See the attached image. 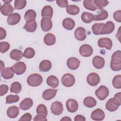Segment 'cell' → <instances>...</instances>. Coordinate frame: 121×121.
I'll list each match as a JSON object with an SVG mask.
<instances>
[{"label": "cell", "mask_w": 121, "mask_h": 121, "mask_svg": "<svg viewBox=\"0 0 121 121\" xmlns=\"http://www.w3.org/2000/svg\"><path fill=\"white\" fill-rule=\"evenodd\" d=\"M1 13L5 16H9L14 11V8L9 3H4L0 7Z\"/></svg>", "instance_id": "20"}, {"label": "cell", "mask_w": 121, "mask_h": 121, "mask_svg": "<svg viewBox=\"0 0 121 121\" xmlns=\"http://www.w3.org/2000/svg\"><path fill=\"white\" fill-rule=\"evenodd\" d=\"M62 26L67 30H71L74 28L75 23L74 20L71 18L67 17L63 19L62 21Z\"/></svg>", "instance_id": "25"}, {"label": "cell", "mask_w": 121, "mask_h": 121, "mask_svg": "<svg viewBox=\"0 0 121 121\" xmlns=\"http://www.w3.org/2000/svg\"><path fill=\"white\" fill-rule=\"evenodd\" d=\"M108 16V12L104 9H101L99 13L98 14L94 16V20L95 21H100L104 20L107 18Z\"/></svg>", "instance_id": "35"}, {"label": "cell", "mask_w": 121, "mask_h": 121, "mask_svg": "<svg viewBox=\"0 0 121 121\" xmlns=\"http://www.w3.org/2000/svg\"><path fill=\"white\" fill-rule=\"evenodd\" d=\"M80 63V61L78 58L70 57L67 60V65L70 69L75 70L79 67Z\"/></svg>", "instance_id": "13"}, {"label": "cell", "mask_w": 121, "mask_h": 121, "mask_svg": "<svg viewBox=\"0 0 121 121\" xmlns=\"http://www.w3.org/2000/svg\"><path fill=\"white\" fill-rule=\"evenodd\" d=\"M9 55L11 59L18 61L22 59L23 56V53L21 51L15 49L11 51Z\"/></svg>", "instance_id": "28"}, {"label": "cell", "mask_w": 121, "mask_h": 121, "mask_svg": "<svg viewBox=\"0 0 121 121\" xmlns=\"http://www.w3.org/2000/svg\"><path fill=\"white\" fill-rule=\"evenodd\" d=\"M33 120L35 121H47V119L46 118V117L41 115V114H37L36 115L33 119Z\"/></svg>", "instance_id": "50"}, {"label": "cell", "mask_w": 121, "mask_h": 121, "mask_svg": "<svg viewBox=\"0 0 121 121\" xmlns=\"http://www.w3.org/2000/svg\"><path fill=\"white\" fill-rule=\"evenodd\" d=\"M114 97L117 98L119 101H121V92H119V93H118L114 95Z\"/></svg>", "instance_id": "53"}, {"label": "cell", "mask_w": 121, "mask_h": 121, "mask_svg": "<svg viewBox=\"0 0 121 121\" xmlns=\"http://www.w3.org/2000/svg\"><path fill=\"white\" fill-rule=\"evenodd\" d=\"M20 15L17 13H14L10 15L7 18V23L9 25H15L20 21Z\"/></svg>", "instance_id": "19"}, {"label": "cell", "mask_w": 121, "mask_h": 121, "mask_svg": "<svg viewBox=\"0 0 121 121\" xmlns=\"http://www.w3.org/2000/svg\"><path fill=\"white\" fill-rule=\"evenodd\" d=\"M52 26V23L51 18L43 17L41 21V27L43 31L48 32L50 30Z\"/></svg>", "instance_id": "12"}, {"label": "cell", "mask_w": 121, "mask_h": 121, "mask_svg": "<svg viewBox=\"0 0 121 121\" xmlns=\"http://www.w3.org/2000/svg\"><path fill=\"white\" fill-rule=\"evenodd\" d=\"M4 69V63L2 60H0V71L2 72Z\"/></svg>", "instance_id": "54"}, {"label": "cell", "mask_w": 121, "mask_h": 121, "mask_svg": "<svg viewBox=\"0 0 121 121\" xmlns=\"http://www.w3.org/2000/svg\"><path fill=\"white\" fill-rule=\"evenodd\" d=\"M14 73L17 75H21L23 74L26 69V64L22 61H18L12 67Z\"/></svg>", "instance_id": "9"}, {"label": "cell", "mask_w": 121, "mask_h": 121, "mask_svg": "<svg viewBox=\"0 0 121 121\" xmlns=\"http://www.w3.org/2000/svg\"><path fill=\"white\" fill-rule=\"evenodd\" d=\"M36 13L35 11L33 9H29L25 13V19L26 22H32L35 20Z\"/></svg>", "instance_id": "30"}, {"label": "cell", "mask_w": 121, "mask_h": 121, "mask_svg": "<svg viewBox=\"0 0 121 121\" xmlns=\"http://www.w3.org/2000/svg\"><path fill=\"white\" fill-rule=\"evenodd\" d=\"M43 41L47 45L51 46L54 44L56 42V37L52 33L47 34L44 37Z\"/></svg>", "instance_id": "29"}, {"label": "cell", "mask_w": 121, "mask_h": 121, "mask_svg": "<svg viewBox=\"0 0 121 121\" xmlns=\"http://www.w3.org/2000/svg\"><path fill=\"white\" fill-rule=\"evenodd\" d=\"M109 91L108 88L104 85H102L95 90V94L96 97L100 100H104L109 95Z\"/></svg>", "instance_id": "5"}, {"label": "cell", "mask_w": 121, "mask_h": 121, "mask_svg": "<svg viewBox=\"0 0 121 121\" xmlns=\"http://www.w3.org/2000/svg\"><path fill=\"white\" fill-rule=\"evenodd\" d=\"M33 104V100L30 98H26L21 101L19 104V107L22 110H28L32 107Z\"/></svg>", "instance_id": "21"}, {"label": "cell", "mask_w": 121, "mask_h": 121, "mask_svg": "<svg viewBox=\"0 0 121 121\" xmlns=\"http://www.w3.org/2000/svg\"><path fill=\"white\" fill-rule=\"evenodd\" d=\"M104 24V23H95L92 26V30L93 34L95 35H101V30Z\"/></svg>", "instance_id": "38"}, {"label": "cell", "mask_w": 121, "mask_h": 121, "mask_svg": "<svg viewBox=\"0 0 121 121\" xmlns=\"http://www.w3.org/2000/svg\"><path fill=\"white\" fill-rule=\"evenodd\" d=\"M53 15V9L52 7L49 5L43 7L41 11V16L43 17L51 18Z\"/></svg>", "instance_id": "23"}, {"label": "cell", "mask_w": 121, "mask_h": 121, "mask_svg": "<svg viewBox=\"0 0 121 121\" xmlns=\"http://www.w3.org/2000/svg\"><path fill=\"white\" fill-rule=\"evenodd\" d=\"M10 48V45L7 42H1L0 43V51L1 53H5Z\"/></svg>", "instance_id": "45"}, {"label": "cell", "mask_w": 121, "mask_h": 121, "mask_svg": "<svg viewBox=\"0 0 121 121\" xmlns=\"http://www.w3.org/2000/svg\"><path fill=\"white\" fill-rule=\"evenodd\" d=\"M23 28L27 32H34L36 30L37 28L36 22L35 20L32 22H26Z\"/></svg>", "instance_id": "33"}, {"label": "cell", "mask_w": 121, "mask_h": 121, "mask_svg": "<svg viewBox=\"0 0 121 121\" xmlns=\"http://www.w3.org/2000/svg\"><path fill=\"white\" fill-rule=\"evenodd\" d=\"M36 113L37 114H41L46 117L48 113L46 106L44 104H40L36 108Z\"/></svg>", "instance_id": "39"}, {"label": "cell", "mask_w": 121, "mask_h": 121, "mask_svg": "<svg viewBox=\"0 0 121 121\" xmlns=\"http://www.w3.org/2000/svg\"><path fill=\"white\" fill-rule=\"evenodd\" d=\"M121 104V102L117 98H111L105 104L106 109L110 112H113L117 110Z\"/></svg>", "instance_id": "3"}, {"label": "cell", "mask_w": 121, "mask_h": 121, "mask_svg": "<svg viewBox=\"0 0 121 121\" xmlns=\"http://www.w3.org/2000/svg\"><path fill=\"white\" fill-rule=\"evenodd\" d=\"M31 120H32V115L30 113L27 112V113H26L25 114L22 116L20 119L19 120V121H30Z\"/></svg>", "instance_id": "49"}, {"label": "cell", "mask_w": 121, "mask_h": 121, "mask_svg": "<svg viewBox=\"0 0 121 121\" xmlns=\"http://www.w3.org/2000/svg\"><path fill=\"white\" fill-rule=\"evenodd\" d=\"M21 85L20 83L16 81L14 82L10 85V92L14 93L16 94H18L20 92L21 90Z\"/></svg>", "instance_id": "37"}, {"label": "cell", "mask_w": 121, "mask_h": 121, "mask_svg": "<svg viewBox=\"0 0 121 121\" xmlns=\"http://www.w3.org/2000/svg\"><path fill=\"white\" fill-rule=\"evenodd\" d=\"M12 1V0H3V1L4 2H5V3H9V2H11V1Z\"/></svg>", "instance_id": "56"}, {"label": "cell", "mask_w": 121, "mask_h": 121, "mask_svg": "<svg viewBox=\"0 0 121 121\" xmlns=\"http://www.w3.org/2000/svg\"><path fill=\"white\" fill-rule=\"evenodd\" d=\"M35 55V51L34 49L31 47L26 48L23 53V56L26 58L31 59L34 57Z\"/></svg>", "instance_id": "40"}, {"label": "cell", "mask_w": 121, "mask_h": 121, "mask_svg": "<svg viewBox=\"0 0 121 121\" xmlns=\"http://www.w3.org/2000/svg\"><path fill=\"white\" fill-rule=\"evenodd\" d=\"M57 92V89H47L43 92L42 97L45 100H50L55 97Z\"/></svg>", "instance_id": "18"}, {"label": "cell", "mask_w": 121, "mask_h": 121, "mask_svg": "<svg viewBox=\"0 0 121 121\" xmlns=\"http://www.w3.org/2000/svg\"><path fill=\"white\" fill-rule=\"evenodd\" d=\"M52 68V63L48 60H42L39 66L40 71L42 72H47L50 70Z\"/></svg>", "instance_id": "26"}, {"label": "cell", "mask_w": 121, "mask_h": 121, "mask_svg": "<svg viewBox=\"0 0 121 121\" xmlns=\"http://www.w3.org/2000/svg\"><path fill=\"white\" fill-rule=\"evenodd\" d=\"M113 18L114 20L118 22H121V10L116 11L113 14Z\"/></svg>", "instance_id": "48"}, {"label": "cell", "mask_w": 121, "mask_h": 121, "mask_svg": "<svg viewBox=\"0 0 121 121\" xmlns=\"http://www.w3.org/2000/svg\"><path fill=\"white\" fill-rule=\"evenodd\" d=\"M19 112V108L16 106L9 107L7 111V114L10 118H16Z\"/></svg>", "instance_id": "24"}, {"label": "cell", "mask_w": 121, "mask_h": 121, "mask_svg": "<svg viewBox=\"0 0 121 121\" xmlns=\"http://www.w3.org/2000/svg\"><path fill=\"white\" fill-rule=\"evenodd\" d=\"M67 13L71 15H76L78 14L80 11L79 8L75 5H70L66 8Z\"/></svg>", "instance_id": "34"}, {"label": "cell", "mask_w": 121, "mask_h": 121, "mask_svg": "<svg viewBox=\"0 0 121 121\" xmlns=\"http://www.w3.org/2000/svg\"><path fill=\"white\" fill-rule=\"evenodd\" d=\"M61 82L63 86L69 87L74 85L75 82V78L72 74L67 73L62 76Z\"/></svg>", "instance_id": "4"}, {"label": "cell", "mask_w": 121, "mask_h": 121, "mask_svg": "<svg viewBox=\"0 0 121 121\" xmlns=\"http://www.w3.org/2000/svg\"><path fill=\"white\" fill-rule=\"evenodd\" d=\"M6 36V31L5 29L2 27L0 28V39L2 40L4 39Z\"/></svg>", "instance_id": "51"}, {"label": "cell", "mask_w": 121, "mask_h": 121, "mask_svg": "<svg viewBox=\"0 0 121 121\" xmlns=\"http://www.w3.org/2000/svg\"><path fill=\"white\" fill-rule=\"evenodd\" d=\"M110 67L113 71L121 69V52L120 50L115 52L112 55Z\"/></svg>", "instance_id": "1"}, {"label": "cell", "mask_w": 121, "mask_h": 121, "mask_svg": "<svg viewBox=\"0 0 121 121\" xmlns=\"http://www.w3.org/2000/svg\"><path fill=\"white\" fill-rule=\"evenodd\" d=\"M115 28V25L112 21H108L104 24L102 27L101 35L109 34L112 33Z\"/></svg>", "instance_id": "16"}, {"label": "cell", "mask_w": 121, "mask_h": 121, "mask_svg": "<svg viewBox=\"0 0 121 121\" xmlns=\"http://www.w3.org/2000/svg\"><path fill=\"white\" fill-rule=\"evenodd\" d=\"M85 106L88 108H92L96 105V101L93 97L87 96L86 97L83 101Z\"/></svg>", "instance_id": "32"}, {"label": "cell", "mask_w": 121, "mask_h": 121, "mask_svg": "<svg viewBox=\"0 0 121 121\" xmlns=\"http://www.w3.org/2000/svg\"><path fill=\"white\" fill-rule=\"evenodd\" d=\"M47 85L52 88L57 87L59 84V81L58 78L53 75L49 76L46 80Z\"/></svg>", "instance_id": "27"}, {"label": "cell", "mask_w": 121, "mask_h": 121, "mask_svg": "<svg viewBox=\"0 0 121 121\" xmlns=\"http://www.w3.org/2000/svg\"><path fill=\"white\" fill-rule=\"evenodd\" d=\"M86 81L90 86H95L99 83L100 78L97 73L92 72L88 74L86 78Z\"/></svg>", "instance_id": "6"}, {"label": "cell", "mask_w": 121, "mask_h": 121, "mask_svg": "<svg viewBox=\"0 0 121 121\" xmlns=\"http://www.w3.org/2000/svg\"><path fill=\"white\" fill-rule=\"evenodd\" d=\"M66 105L68 111L70 112H75L78 109V105L77 101L75 99H69L66 101Z\"/></svg>", "instance_id": "11"}, {"label": "cell", "mask_w": 121, "mask_h": 121, "mask_svg": "<svg viewBox=\"0 0 121 121\" xmlns=\"http://www.w3.org/2000/svg\"><path fill=\"white\" fill-rule=\"evenodd\" d=\"M43 80L42 76L37 73H34L29 76L27 79V82L31 86H37L42 84Z\"/></svg>", "instance_id": "2"}, {"label": "cell", "mask_w": 121, "mask_h": 121, "mask_svg": "<svg viewBox=\"0 0 121 121\" xmlns=\"http://www.w3.org/2000/svg\"><path fill=\"white\" fill-rule=\"evenodd\" d=\"M74 35L76 39H77L78 40L80 41H84L86 37L85 29L82 27H78L75 30Z\"/></svg>", "instance_id": "14"}, {"label": "cell", "mask_w": 121, "mask_h": 121, "mask_svg": "<svg viewBox=\"0 0 121 121\" xmlns=\"http://www.w3.org/2000/svg\"><path fill=\"white\" fill-rule=\"evenodd\" d=\"M26 4V1L25 0H16L14 2V8L16 9H22Z\"/></svg>", "instance_id": "43"}, {"label": "cell", "mask_w": 121, "mask_h": 121, "mask_svg": "<svg viewBox=\"0 0 121 121\" xmlns=\"http://www.w3.org/2000/svg\"><path fill=\"white\" fill-rule=\"evenodd\" d=\"M19 100V97L17 95H8L6 98V104H11L16 103Z\"/></svg>", "instance_id": "44"}, {"label": "cell", "mask_w": 121, "mask_h": 121, "mask_svg": "<svg viewBox=\"0 0 121 121\" xmlns=\"http://www.w3.org/2000/svg\"><path fill=\"white\" fill-rule=\"evenodd\" d=\"M79 52L80 55L83 57H88L92 55L93 52V50L90 45L85 44L80 46Z\"/></svg>", "instance_id": "7"}, {"label": "cell", "mask_w": 121, "mask_h": 121, "mask_svg": "<svg viewBox=\"0 0 121 121\" xmlns=\"http://www.w3.org/2000/svg\"><path fill=\"white\" fill-rule=\"evenodd\" d=\"M105 117L104 112L101 109L98 108L93 111L91 115V118L94 121H102Z\"/></svg>", "instance_id": "15"}, {"label": "cell", "mask_w": 121, "mask_h": 121, "mask_svg": "<svg viewBox=\"0 0 121 121\" xmlns=\"http://www.w3.org/2000/svg\"><path fill=\"white\" fill-rule=\"evenodd\" d=\"M97 44L100 47H104L109 50L112 49V43L111 39L106 37L100 38L98 41Z\"/></svg>", "instance_id": "10"}, {"label": "cell", "mask_w": 121, "mask_h": 121, "mask_svg": "<svg viewBox=\"0 0 121 121\" xmlns=\"http://www.w3.org/2000/svg\"><path fill=\"white\" fill-rule=\"evenodd\" d=\"M61 121H71V119L69 118V117H67V116H66V117H64L63 118H62L61 120Z\"/></svg>", "instance_id": "55"}, {"label": "cell", "mask_w": 121, "mask_h": 121, "mask_svg": "<svg viewBox=\"0 0 121 121\" xmlns=\"http://www.w3.org/2000/svg\"><path fill=\"white\" fill-rule=\"evenodd\" d=\"M81 18L82 21L84 23H90L94 20V15L90 12H84L82 14Z\"/></svg>", "instance_id": "31"}, {"label": "cell", "mask_w": 121, "mask_h": 121, "mask_svg": "<svg viewBox=\"0 0 121 121\" xmlns=\"http://www.w3.org/2000/svg\"><path fill=\"white\" fill-rule=\"evenodd\" d=\"M94 3L98 9H102L109 4V1L106 0H94Z\"/></svg>", "instance_id": "42"}, {"label": "cell", "mask_w": 121, "mask_h": 121, "mask_svg": "<svg viewBox=\"0 0 121 121\" xmlns=\"http://www.w3.org/2000/svg\"><path fill=\"white\" fill-rule=\"evenodd\" d=\"M75 121H85V117L82 115H77L74 118Z\"/></svg>", "instance_id": "52"}, {"label": "cell", "mask_w": 121, "mask_h": 121, "mask_svg": "<svg viewBox=\"0 0 121 121\" xmlns=\"http://www.w3.org/2000/svg\"><path fill=\"white\" fill-rule=\"evenodd\" d=\"M56 3L61 8H67L68 6V1L67 0H57Z\"/></svg>", "instance_id": "47"}, {"label": "cell", "mask_w": 121, "mask_h": 121, "mask_svg": "<svg viewBox=\"0 0 121 121\" xmlns=\"http://www.w3.org/2000/svg\"><path fill=\"white\" fill-rule=\"evenodd\" d=\"M112 83L114 88L120 89L121 88V75H118L115 76L112 79Z\"/></svg>", "instance_id": "41"}, {"label": "cell", "mask_w": 121, "mask_h": 121, "mask_svg": "<svg viewBox=\"0 0 121 121\" xmlns=\"http://www.w3.org/2000/svg\"><path fill=\"white\" fill-rule=\"evenodd\" d=\"M83 5L86 9L90 10L95 11L98 9L95 5L93 0H84L83 1Z\"/></svg>", "instance_id": "36"}, {"label": "cell", "mask_w": 121, "mask_h": 121, "mask_svg": "<svg viewBox=\"0 0 121 121\" xmlns=\"http://www.w3.org/2000/svg\"><path fill=\"white\" fill-rule=\"evenodd\" d=\"M52 112L56 115L61 114L63 111V107L62 103L59 101L53 102L51 106Z\"/></svg>", "instance_id": "8"}, {"label": "cell", "mask_w": 121, "mask_h": 121, "mask_svg": "<svg viewBox=\"0 0 121 121\" xmlns=\"http://www.w3.org/2000/svg\"><path fill=\"white\" fill-rule=\"evenodd\" d=\"M14 75V71L12 67H7L1 72V76L5 79L12 78Z\"/></svg>", "instance_id": "22"}, {"label": "cell", "mask_w": 121, "mask_h": 121, "mask_svg": "<svg viewBox=\"0 0 121 121\" xmlns=\"http://www.w3.org/2000/svg\"><path fill=\"white\" fill-rule=\"evenodd\" d=\"M9 90V87L5 84H1L0 86V95L2 96L6 94Z\"/></svg>", "instance_id": "46"}, {"label": "cell", "mask_w": 121, "mask_h": 121, "mask_svg": "<svg viewBox=\"0 0 121 121\" xmlns=\"http://www.w3.org/2000/svg\"><path fill=\"white\" fill-rule=\"evenodd\" d=\"M92 64L94 67L97 69H101L104 65V59L99 56H95L92 60Z\"/></svg>", "instance_id": "17"}]
</instances>
